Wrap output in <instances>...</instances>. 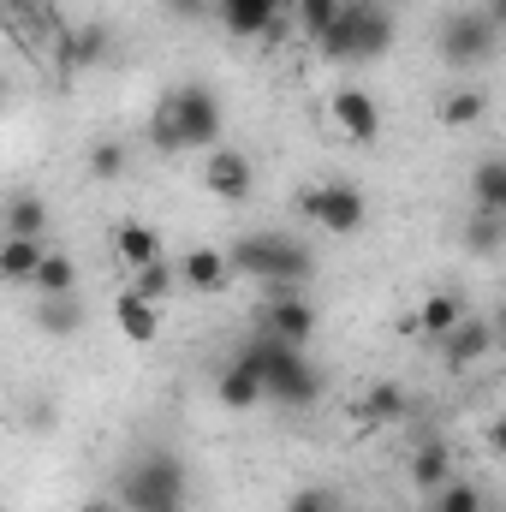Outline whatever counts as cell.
Here are the masks:
<instances>
[{
    "label": "cell",
    "mask_w": 506,
    "mask_h": 512,
    "mask_svg": "<svg viewBox=\"0 0 506 512\" xmlns=\"http://www.w3.org/2000/svg\"><path fill=\"white\" fill-rule=\"evenodd\" d=\"M221 131H227V114L209 84H179L149 114V143L161 155H191V149L209 155V149H221Z\"/></svg>",
    "instance_id": "1"
},
{
    "label": "cell",
    "mask_w": 506,
    "mask_h": 512,
    "mask_svg": "<svg viewBox=\"0 0 506 512\" xmlns=\"http://www.w3.org/2000/svg\"><path fill=\"white\" fill-rule=\"evenodd\" d=\"M126 512H185L191 507V477L179 465V453L167 447H143L120 471V489H114Z\"/></svg>",
    "instance_id": "2"
},
{
    "label": "cell",
    "mask_w": 506,
    "mask_h": 512,
    "mask_svg": "<svg viewBox=\"0 0 506 512\" xmlns=\"http://www.w3.org/2000/svg\"><path fill=\"white\" fill-rule=\"evenodd\" d=\"M393 36H399V24H393L387 6H376V0H346V12L316 36V54L334 60V66H358V60H381L393 48Z\"/></svg>",
    "instance_id": "3"
},
{
    "label": "cell",
    "mask_w": 506,
    "mask_h": 512,
    "mask_svg": "<svg viewBox=\"0 0 506 512\" xmlns=\"http://www.w3.org/2000/svg\"><path fill=\"white\" fill-rule=\"evenodd\" d=\"M227 256H233V274L274 280V286H286V292H298V286L316 274L310 251H304L298 239H286V233H245V239L227 245Z\"/></svg>",
    "instance_id": "4"
},
{
    "label": "cell",
    "mask_w": 506,
    "mask_h": 512,
    "mask_svg": "<svg viewBox=\"0 0 506 512\" xmlns=\"http://www.w3.org/2000/svg\"><path fill=\"white\" fill-rule=\"evenodd\" d=\"M245 358L256 364V376L268 382V399H286V405H316L322 399V376L310 370V358L274 334H262L245 346Z\"/></svg>",
    "instance_id": "5"
},
{
    "label": "cell",
    "mask_w": 506,
    "mask_h": 512,
    "mask_svg": "<svg viewBox=\"0 0 506 512\" xmlns=\"http://www.w3.org/2000/svg\"><path fill=\"white\" fill-rule=\"evenodd\" d=\"M298 215H304V221H316L322 233L346 239V233H358V227L370 221V197H364L352 179H322V185L298 191Z\"/></svg>",
    "instance_id": "6"
},
{
    "label": "cell",
    "mask_w": 506,
    "mask_h": 512,
    "mask_svg": "<svg viewBox=\"0 0 506 512\" xmlns=\"http://www.w3.org/2000/svg\"><path fill=\"white\" fill-rule=\"evenodd\" d=\"M495 48H501V24L483 6H453L441 18V54H447V66H483Z\"/></svg>",
    "instance_id": "7"
},
{
    "label": "cell",
    "mask_w": 506,
    "mask_h": 512,
    "mask_svg": "<svg viewBox=\"0 0 506 512\" xmlns=\"http://www.w3.org/2000/svg\"><path fill=\"white\" fill-rule=\"evenodd\" d=\"M292 0H215V18L227 36H245V42H262L286 24Z\"/></svg>",
    "instance_id": "8"
},
{
    "label": "cell",
    "mask_w": 506,
    "mask_h": 512,
    "mask_svg": "<svg viewBox=\"0 0 506 512\" xmlns=\"http://www.w3.org/2000/svg\"><path fill=\"white\" fill-rule=\"evenodd\" d=\"M328 114H334V126L346 131L358 149H364V143H381V102L370 96V90L340 84V90L328 96Z\"/></svg>",
    "instance_id": "9"
},
{
    "label": "cell",
    "mask_w": 506,
    "mask_h": 512,
    "mask_svg": "<svg viewBox=\"0 0 506 512\" xmlns=\"http://www.w3.org/2000/svg\"><path fill=\"white\" fill-rule=\"evenodd\" d=\"M203 185H209V197H221V203H245L256 191V161L245 149H209Z\"/></svg>",
    "instance_id": "10"
},
{
    "label": "cell",
    "mask_w": 506,
    "mask_h": 512,
    "mask_svg": "<svg viewBox=\"0 0 506 512\" xmlns=\"http://www.w3.org/2000/svg\"><path fill=\"white\" fill-rule=\"evenodd\" d=\"M262 334H274V340H286V346H310L316 340V310L298 298V292H280L268 310H262Z\"/></svg>",
    "instance_id": "11"
},
{
    "label": "cell",
    "mask_w": 506,
    "mask_h": 512,
    "mask_svg": "<svg viewBox=\"0 0 506 512\" xmlns=\"http://www.w3.org/2000/svg\"><path fill=\"white\" fill-rule=\"evenodd\" d=\"M215 399H221L227 411H256V405L268 399V382L256 376V364L245 358V352L221 364V376H215Z\"/></svg>",
    "instance_id": "12"
},
{
    "label": "cell",
    "mask_w": 506,
    "mask_h": 512,
    "mask_svg": "<svg viewBox=\"0 0 506 512\" xmlns=\"http://www.w3.org/2000/svg\"><path fill=\"white\" fill-rule=\"evenodd\" d=\"M114 328H120V340H131V346H155L161 340V304H149L143 292H120L114 298Z\"/></svg>",
    "instance_id": "13"
},
{
    "label": "cell",
    "mask_w": 506,
    "mask_h": 512,
    "mask_svg": "<svg viewBox=\"0 0 506 512\" xmlns=\"http://www.w3.org/2000/svg\"><path fill=\"white\" fill-rule=\"evenodd\" d=\"M233 280V256L221 251V245H197V251H185V262H179V286H191V292H221Z\"/></svg>",
    "instance_id": "14"
},
{
    "label": "cell",
    "mask_w": 506,
    "mask_h": 512,
    "mask_svg": "<svg viewBox=\"0 0 506 512\" xmlns=\"http://www.w3.org/2000/svg\"><path fill=\"white\" fill-rule=\"evenodd\" d=\"M114 256H120L131 274H137V268L161 262V256H167V245H161V233H155L149 221H120V227H114Z\"/></svg>",
    "instance_id": "15"
},
{
    "label": "cell",
    "mask_w": 506,
    "mask_h": 512,
    "mask_svg": "<svg viewBox=\"0 0 506 512\" xmlns=\"http://www.w3.org/2000/svg\"><path fill=\"white\" fill-rule=\"evenodd\" d=\"M352 411H358V423L387 429V423H399V417L411 411V399H405V387L399 382H376V387H364V393L352 399Z\"/></svg>",
    "instance_id": "16"
},
{
    "label": "cell",
    "mask_w": 506,
    "mask_h": 512,
    "mask_svg": "<svg viewBox=\"0 0 506 512\" xmlns=\"http://www.w3.org/2000/svg\"><path fill=\"white\" fill-rule=\"evenodd\" d=\"M465 316H471V310H465V298H459V292H429V298L417 304V334L441 346V340H447Z\"/></svg>",
    "instance_id": "17"
},
{
    "label": "cell",
    "mask_w": 506,
    "mask_h": 512,
    "mask_svg": "<svg viewBox=\"0 0 506 512\" xmlns=\"http://www.w3.org/2000/svg\"><path fill=\"white\" fill-rule=\"evenodd\" d=\"M489 346H495V328H489L483 316H465V322H459V328L441 340V358H447L453 370H471V364H477Z\"/></svg>",
    "instance_id": "18"
},
{
    "label": "cell",
    "mask_w": 506,
    "mask_h": 512,
    "mask_svg": "<svg viewBox=\"0 0 506 512\" xmlns=\"http://www.w3.org/2000/svg\"><path fill=\"white\" fill-rule=\"evenodd\" d=\"M405 471H411V489H417V495H435V489L453 483V447H447V441H423Z\"/></svg>",
    "instance_id": "19"
},
{
    "label": "cell",
    "mask_w": 506,
    "mask_h": 512,
    "mask_svg": "<svg viewBox=\"0 0 506 512\" xmlns=\"http://www.w3.org/2000/svg\"><path fill=\"white\" fill-rule=\"evenodd\" d=\"M48 239H18V233H6V245H0V274L6 280H18V286H30L36 280V268L48 262Z\"/></svg>",
    "instance_id": "20"
},
{
    "label": "cell",
    "mask_w": 506,
    "mask_h": 512,
    "mask_svg": "<svg viewBox=\"0 0 506 512\" xmlns=\"http://www.w3.org/2000/svg\"><path fill=\"white\" fill-rule=\"evenodd\" d=\"M435 114H441V126H447V131L477 126V120L489 114V90H483V84H459V90H447V96H441V108H435Z\"/></svg>",
    "instance_id": "21"
},
{
    "label": "cell",
    "mask_w": 506,
    "mask_h": 512,
    "mask_svg": "<svg viewBox=\"0 0 506 512\" xmlns=\"http://www.w3.org/2000/svg\"><path fill=\"white\" fill-rule=\"evenodd\" d=\"M471 209H489V215H506V161H477L471 173Z\"/></svg>",
    "instance_id": "22"
},
{
    "label": "cell",
    "mask_w": 506,
    "mask_h": 512,
    "mask_svg": "<svg viewBox=\"0 0 506 512\" xmlns=\"http://www.w3.org/2000/svg\"><path fill=\"white\" fill-rule=\"evenodd\" d=\"M42 298H78V262L66 251H48V262L36 268V280H30Z\"/></svg>",
    "instance_id": "23"
},
{
    "label": "cell",
    "mask_w": 506,
    "mask_h": 512,
    "mask_svg": "<svg viewBox=\"0 0 506 512\" xmlns=\"http://www.w3.org/2000/svg\"><path fill=\"white\" fill-rule=\"evenodd\" d=\"M126 167H131V149H126V143H114V137H102V143H90V149H84V173H90V179H102V185H108V179H120Z\"/></svg>",
    "instance_id": "24"
},
{
    "label": "cell",
    "mask_w": 506,
    "mask_h": 512,
    "mask_svg": "<svg viewBox=\"0 0 506 512\" xmlns=\"http://www.w3.org/2000/svg\"><path fill=\"white\" fill-rule=\"evenodd\" d=\"M108 60V24H78L66 42V66H102Z\"/></svg>",
    "instance_id": "25"
},
{
    "label": "cell",
    "mask_w": 506,
    "mask_h": 512,
    "mask_svg": "<svg viewBox=\"0 0 506 512\" xmlns=\"http://www.w3.org/2000/svg\"><path fill=\"white\" fill-rule=\"evenodd\" d=\"M6 233H18V239H48V203H42V197H12Z\"/></svg>",
    "instance_id": "26"
},
{
    "label": "cell",
    "mask_w": 506,
    "mask_h": 512,
    "mask_svg": "<svg viewBox=\"0 0 506 512\" xmlns=\"http://www.w3.org/2000/svg\"><path fill=\"white\" fill-rule=\"evenodd\" d=\"M280 512H346V495H340L334 483H304V489L286 495Z\"/></svg>",
    "instance_id": "27"
},
{
    "label": "cell",
    "mask_w": 506,
    "mask_h": 512,
    "mask_svg": "<svg viewBox=\"0 0 506 512\" xmlns=\"http://www.w3.org/2000/svg\"><path fill=\"white\" fill-rule=\"evenodd\" d=\"M36 322H42L54 340H66V334H78V328H84V310H78V298H42Z\"/></svg>",
    "instance_id": "28"
},
{
    "label": "cell",
    "mask_w": 506,
    "mask_h": 512,
    "mask_svg": "<svg viewBox=\"0 0 506 512\" xmlns=\"http://www.w3.org/2000/svg\"><path fill=\"white\" fill-rule=\"evenodd\" d=\"M173 286H179V268H167V256L131 274V292H143L149 304H167V292H173Z\"/></svg>",
    "instance_id": "29"
},
{
    "label": "cell",
    "mask_w": 506,
    "mask_h": 512,
    "mask_svg": "<svg viewBox=\"0 0 506 512\" xmlns=\"http://www.w3.org/2000/svg\"><path fill=\"white\" fill-rule=\"evenodd\" d=\"M340 12H346V0H292V18H298V30H304L310 42H316Z\"/></svg>",
    "instance_id": "30"
},
{
    "label": "cell",
    "mask_w": 506,
    "mask_h": 512,
    "mask_svg": "<svg viewBox=\"0 0 506 512\" xmlns=\"http://www.w3.org/2000/svg\"><path fill=\"white\" fill-rule=\"evenodd\" d=\"M501 233H506V215L471 209V221H465V245L471 251H501Z\"/></svg>",
    "instance_id": "31"
},
{
    "label": "cell",
    "mask_w": 506,
    "mask_h": 512,
    "mask_svg": "<svg viewBox=\"0 0 506 512\" xmlns=\"http://www.w3.org/2000/svg\"><path fill=\"white\" fill-rule=\"evenodd\" d=\"M423 512H483V495H477L471 483H447V489L429 495V507Z\"/></svg>",
    "instance_id": "32"
},
{
    "label": "cell",
    "mask_w": 506,
    "mask_h": 512,
    "mask_svg": "<svg viewBox=\"0 0 506 512\" xmlns=\"http://www.w3.org/2000/svg\"><path fill=\"white\" fill-rule=\"evenodd\" d=\"M483 441H489V453H495V459L506 465V411L495 417V423H489V435H483Z\"/></svg>",
    "instance_id": "33"
},
{
    "label": "cell",
    "mask_w": 506,
    "mask_h": 512,
    "mask_svg": "<svg viewBox=\"0 0 506 512\" xmlns=\"http://www.w3.org/2000/svg\"><path fill=\"white\" fill-rule=\"evenodd\" d=\"M78 512H126V501H120V495H90Z\"/></svg>",
    "instance_id": "34"
},
{
    "label": "cell",
    "mask_w": 506,
    "mask_h": 512,
    "mask_svg": "<svg viewBox=\"0 0 506 512\" xmlns=\"http://www.w3.org/2000/svg\"><path fill=\"white\" fill-rule=\"evenodd\" d=\"M483 12H489V18L501 24V36H506V0H483Z\"/></svg>",
    "instance_id": "35"
},
{
    "label": "cell",
    "mask_w": 506,
    "mask_h": 512,
    "mask_svg": "<svg viewBox=\"0 0 506 512\" xmlns=\"http://www.w3.org/2000/svg\"><path fill=\"white\" fill-rule=\"evenodd\" d=\"M167 6H173L179 18H191V12H203V0H167Z\"/></svg>",
    "instance_id": "36"
},
{
    "label": "cell",
    "mask_w": 506,
    "mask_h": 512,
    "mask_svg": "<svg viewBox=\"0 0 506 512\" xmlns=\"http://www.w3.org/2000/svg\"><path fill=\"white\" fill-rule=\"evenodd\" d=\"M18 6H42V12H54V0H18Z\"/></svg>",
    "instance_id": "37"
}]
</instances>
